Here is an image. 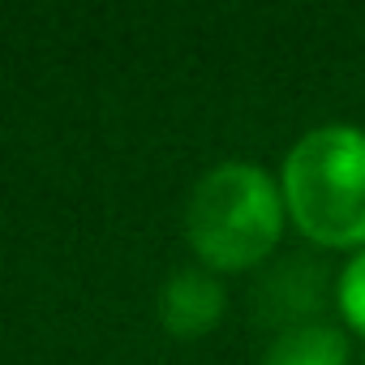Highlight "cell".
I'll return each mask as SVG.
<instances>
[{
    "mask_svg": "<svg viewBox=\"0 0 365 365\" xmlns=\"http://www.w3.org/2000/svg\"><path fill=\"white\" fill-rule=\"evenodd\" d=\"M284 211V194L262 168L224 163L198 180L185 224L211 271H250L275 250Z\"/></svg>",
    "mask_w": 365,
    "mask_h": 365,
    "instance_id": "cell-2",
    "label": "cell"
},
{
    "mask_svg": "<svg viewBox=\"0 0 365 365\" xmlns=\"http://www.w3.org/2000/svg\"><path fill=\"white\" fill-rule=\"evenodd\" d=\"M284 207L309 241L365 250V129H309L284 159Z\"/></svg>",
    "mask_w": 365,
    "mask_h": 365,
    "instance_id": "cell-1",
    "label": "cell"
},
{
    "mask_svg": "<svg viewBox=\"0 0 365 365\" xmlns=\"http://www.w3.org/2000/svg\"><path fill=\"white\" fill-rule=\"evenodd\" d=\"M339 309H344L348 327L365 335V250L348 262V271L339 279Z\"/></svg>",
    "mask_w": 365,
    "mask_h": 365,
    "instance_id": "cell-5",
    "label": "cell"
},
{
    "mask_svg": "<svg viewBox=\"0 0 365 365\" xmlns=\"http://www.w3.org/2000/svg\"><path fill=\"white\" fill-rule=\"evenodd\" d=\"M262 365H348V339L322 322L292 327L267 348Z\"/></svg>",
    "mask_w": 365,
    "mask_h": 365,
    "instance_id": "cell-4",
    "label": "cell"
},
{
    "mask_svg": "<svg viewBox=\"0 0 365 365\" xmlns=\"http://www.w3.org/2000/svg\"><path fill=\"white\" fill-rule=\"evenodd\" d=\"M163 322L172 335H202L224 314V288L207 271H176L163 288Z\"/></svg>",
    "mask_w": 365,
    "mask_h": 365,
    "instance_id": "cell-3",
    "label": "cell"
}]
</instances>
